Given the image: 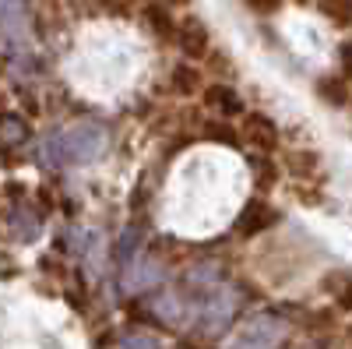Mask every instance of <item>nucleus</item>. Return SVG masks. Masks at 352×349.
<instances>
[{"label": "nucleus", "instance_id": "obj_1", "mask_svg": "<svg viewBox=\"0 0 352 349\" xmlns=\"http://www.w3.org/2000/svg\"><path fill=\"white\" fill-rule=\"evenodd\" d=\"M240 141L257 149L261 156H272V152H278V127L272 124V116L247 113L243 124H240Z\"/></svg>", "mask_w": 352, "mask_h": 349}, {"label": "nucleus", "instance_id": "obj_2", "mask_svg": "<svg viewBox=\"0 0 352 349\" xmlns=\"http://www.w3.org/2000/svg\"><path fill=\"white\" fill-rule=\"evenodd\" d=\"M176 46H180V53L187 56V61H204L208 50H212L208 25L197 21V18H184L180 25H176Z\"/></svg>", "mask_w": 352, "mask_h": 349}, {"label": "nucleus", "instance_id": "obj_3", "mask_svg": "<svg viewBox=\"0 0 352 349\" xmlns=\"http://www.w3.org/2000/svg\"><path fill=\"white\" fill-rule=\"evenodd\" d=\"M275 222H278V209L272 205L268 198H254V201L243 205V212L236 219V233L240 237H257V233L272 229Z\"/></svg>", "mask_w": 352, "mask_h": 349}, {"label": "nucleus", "instance_id": "obj_4", "mask_svg": "<svg viewBox=\"0 0 352 349\" xmlns=\"http://www.w3.org/2000/svg\"><path fill=\"white\" fill-rule=\"evenodd\" d=\"M169 89L180 96V99H194V96H201V89H204V71H201L194 61L173 64V71H169Z\"/></svg>", "mask_w": 352, "mask_h": 349}, {"label": "nucleus", "instance_id": "obj_5", "mask_svg": "<svg viewBox=\"0 0 352 349\" xmlns=\"http://www.w3.org/2000/svg\"><path fill=\"white\" fill-rule=\"evenodd\" d=\"M141 14H144V25H148L162 43H176V25H180V21L173 18V8L169 4H162V0H144V11Z\"/></svg>", "mask_w": 352, "mask_h": 349}, {"label": "nucleus", "instance_id": "obj_6", "mask_svg": "<svg viewBox=\"0 0 352 349\" xmlns=\"http://www.w3.org/2000/svg\"><path fill=\"white\" fill-rule=\"evenodd\" d=\"M201 99H204V106H212V109H219L226 120H229V113H243V103H240V96L229 89V85H222V81H212V85H204L201 89Z\"/></svg>", "mask_w": 352, "mask_h": 349}, {"label": "nucleus", "instance_id": "obj_7", "mask_svg": "<svg viewBox=\"0 0 352 349\" xmlns=\"http://www.w3.org/2000/svg\"><path fill=\"white\" fill-rule=\"evenodd\" d=\"M201 138H208L215 145H229V149H243L240 141V127H232L226 116H212V120L201 124Z\"/></svg>", "mask_w": 352, "mask_h": 349}, {"label": "nucleus", "instance_id": "obj_8", "mask_svg": "<svg viewBox=\"0 0 352 349\" xmlns=\"http://www.w3.org/2000/svg\"><path fill=\"white\" fill-rule=\"evenodd\" d=\"M317 96L328 106H345L349 103V78L345 74H324L317 81Z\"/></svg>", "mask_w": 352, "mask_h": 349}, {"label": "nucleus", "instance_id": "obj_9", "mask_svg": "<svg viewBox=\"0 0 352 349\" xmlns=\"http://www.w3.org/2000/svg\"><path fill=\"white\" fill-rule=\"evenodd\" d=\"M285 169L292 173V177H314V173L320 169V156L317 152H307V149H296V152H285Z\"/></svg>", "mask_w": 352, "mask_h": 349}, {"label": "nucleus", "instance_id": "obj_10", "mask_svg": "<svg viewBox=\"0 0 352 349\" xmlns=\"http://www.w3.org/2000/svg\"><path fill=\"white\" fill-rule=\"evenodd\" d=\"M317 11L324 14L335 28H349L352 25V0H317Z\"/></svg>", "mask_w": 352, "mask_h": 349}, {"label": "nucleus", "instance_id": "obj_11", "mask_svg": "<svg viewBox=\"0 0 352 349\" xmlns=\"http://www.w3.org/2000/svg\"><path fill=\"white\" fill-rule=\"evenodd\" d=\"M275 184H278L275 166L268 162V156H261V162H257V187H261V191H268V187H275Z\"/></svg>", "mask_w": 352, "mask_h": 349}, {"label": "nucleus", "instance_id": "obj_12", "mask_svg": "<svg viewBox=\"0 0 352 349\" xmlns=\"http://www.w3.org/2000/svg\"><path fill=\"white\" fill-rule=\"evenodd\" d=\"M243 4L254 11V14H261V18H268V14H278V8L285 4V0H243Z\"/></svg>", "mask_w": 352, "mask_h": 349}, {"label": "nucleus", "instance_id": "obj_13", "mask_svg": "<svg viewBox=\"0 0 352 349\" xmlns=\"http://www.w3.org/2000/svg\"><path fill=\"white\" fill-rule=\"evenodd\" d=\"M338 304H342L345 310H352V282H345V289L338 293Z\"/></svg>", "mask_w": 352, "mask_h": 349}, {"label": "nucleus", "instance_id": "obj_14", "mask_svg": "<svg viewBox=\"0 0 352 349\" xmlns=\"http://www.w3.org/2000/svg\"><path fill=\"white\" fill-rule=\"evenodd\" d=\"M345 74H349V78H352V46H349V50H345Z\"/></svg>", "mask_w": 352, "mask_h": 349}, {"label": "nucleus", "instance_id": "obj_15", "mask_svg": "<svg viewBox=\"0 0 352 349\" xmlns=\"http://www.w3.org/2000/svg\"><path fill=\"white\" fill-rule=\"evenodd\" d=\"M292 4H310V0H292Z\"/></svg>", "mask_w": 352, "mask_h": 349}]
</instances>
